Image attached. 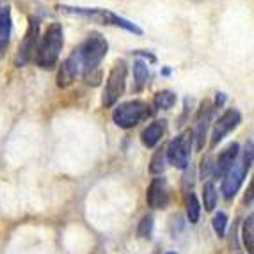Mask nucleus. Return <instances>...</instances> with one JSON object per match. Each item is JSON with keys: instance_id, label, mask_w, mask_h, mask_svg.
Returning <instances> with one entry per match:
<instances>
[{"instance_id": "nucleus-1", "label": "nucleus", "mask_w": 254, "mask_h": 254, "mask_svg": "<svg viewBox=\"0 0 254 254\" xmlns=\"http://www.w3.org/2000/svg\"><path fill=\"white\" fill-rule=\"evenodd\" d=\"M109 52V41L100 32H91L71 54L63 61L57 71V85L68 87L82 76L87 84H100V64Z\"/></svg>"}, {"instance_id": "nucleus-2", "label": "nucleus", "mask_w": 254, "mask_h": 254, "mask_svg": "<svg viewBox=\"0 0 254 254\" xmlns=\"http://www.w3.org/2000/svg\"><path fill=\"white\" fill-rule=\"evenodd\" d=\"M61 13L69 14V16H78V18H85V20L93 21V23H100V25H107V27H119V29L127 30L130 34L135 36H142V29H140L137 23L130 21L128 18L121 16V14L110 11V9H103V7H80V5H57Z\"/></svg>"}, {"instance_id": "nucleus-3", "label": "nucleus", "mask_w": 254, "mask_h": 254, "mask_svg": "<svg viewBox=\"0 0 254 254\" xmlns=\"http://www.w3.org/2000/svg\"><path fill=\"white\" fill-rule=\"evenodd\" d=\"M64 48V30L59 21H54L39 38L34 52V64L41 69H54L59 63L61 52Z\"/></svg>"}, {"instance_id": "nucleus-4", "label": "nucleus", "mask_w": 254, "mask_h": 254, "mask_svg": "<svg viewBox=\"0 0 254 254\" xmlns=\"http://www.w3.org/2000/svg\"><path fill=\"white\" fill-rule=\"evenodd\" d=\"M151 107L146 102H142V100H130V102L119 103L112 110V121L119 128H123V130H130V128L146 121L151 116Z\"/></svg>"}, {"instance_id": "nucleus-5", "label": "nucleus", "mask_w": 254, "mask_h": 254, "mask_svg": "<svg viewBox=\"0 0 254 254\" xmlns=\"http://www.w3.org/2000/svg\"><path fill=\"white\" fill-rule=\"evenodd\" d=\"M127 76H128V64L125 59H118L114 66L110 68L109 76L105 82V89H103L102 103L103 107H114L118 100L123 96L127 89Z\"/></svg>"}, {"instance_id": "nucleus-6", "label": "nucleus", "mask_w": 254, "mask_h": 254, "mask_svg": "<svg viewBox=\"0 0 254 254\" xmlns=\"http://www.w3.org/2000/svg\"><path fill=\"white\" fill-rule=\"evenodd\" d=\"M190 149H192V133L190 130L185 133H180L178 137H174L167 144L165 149V160L171 165H174L176 169L185 171L190 162Z\"/></svg>"}, {"instance_id": "nucleus-7", "label": "nucleus", "mask_w": 254, "mask_h": 254, "mask_svg": "<svg viewBox=\"0 0 254 254\" xmlns=\"http://www.w3.org/2000/svg\"><path fill=\"white\" fill-rule=\"evenodd\" d=\"M39 30H41V21H39L38 16H29V25H27L25 34H23V39L20 43V48H18V55H16V66L23 68L29 63H32L34 59V52L38 48L39 43Z\"/></svg>"}, {"instance_id": "nucleus-8", "label": "nucleus", "mask_w": 254, "mask_h": 254, "mask_svg": "<svg viewBox=\"0 0 254 254\" xmlns=\"http://www.w3.org/2000/svg\"><path fill=\"white\" fill-rule=\"evenodd\" d=\"M242 123V114L238 112L237 109H228L224 110L222 114H220V118L215 121V125H213V131H212V140H210V146L212 148H215L217 144H219L220 140L224 139L228 133H231V131L235 130V128L238 127V125Z\"/></svg>"}, {"instance_id": "nucleus-9", "label": "nucleus", "mask_w": 254, "mask_h": 254, "mask_svg": "<svg viewBox=\"0 0 254 254\" xmlns=\"http://www.w3.org/2000/svg\"><path fill=\"white\" fill-rule=\"evenodd\" d=\"M171 199V190L165 178H155L149 183L148 190H146V203L153 210H164L167 208Z\"/></svg>"}, {"instance_id": "nucleus-10", "label": "nucleus", "mask_w": 254, "mask_h": 254, "mask_svg": "<svg viewBox=\"0 0 254 254\" xmlns=\"http://www.w3.org/2000/svg\"><path fill=\"white\" fill-rule=\"evenodd\" d=\"M213 110H215V107H213L212 103L203 102L199 112L195 116V127L190 133H192V140H195V148L197 149H203V146H204L206 131H208V127H210V121H212Z\"/></svg>"}, {"instance_id": "nucleus-11", "label": "nucleus", "mask_w": 254, "mask_h": 254, "mask_svg": "<svg viewBox=\"0 0 254 254\" xmlns=\"http://www.w3.org/2000/svg\"><path fill=\"white\" fill-rule=\"evenodd\" d=\"M244 178H246V173L242 169V165L238 164V162H235V164L231 165V169L222 176V187H220V190H222L226 199L229 201L237 195V192L240 190Z\"/></svg>"}, {"instance_id": "nucleus-12", "label": "nucleus", "mask_w": 254, "mask_h": 254, "mask_svg": "<svg viewBox=\"0 0 254 254\" xmlns=\"http://www.w3.org/2000/svg\"><path fill=\"white\" fill-rule=\"evenodd\" d=\"M238 155H240V146L237 142H231V144L226 146L222 151L219 153V158H217L215 165H213V176L217 178H222L229 169H231V165L238 160Z\"/></svg>"}, {"instance_id": "nucleus-13", "label": "nucleus", "mask_w": 254, "mask_h": 254, "mask_svg": "<svg viewBox=\"0 0 254 254\" xmlns=\"http://www.w3.org/2000/svg\"><path fill=\"white\" fill-rule=\"evenodd\" d=\"M13 36V16H11V5L2 4L0 9V59L4 57L5 50L9 48Z\"/></svg>"}, {"instance_id": "nucleus-14", "label": "nucleus", "mask_w": 254, "mask_h": 254, "mask_svg": "<svg viewBox=\"0 0 254 254\" xmlns=\"http://www.w3.org/2000/svg\"><path fill=\"white\" fill-rule=\"evenodd\" d=\"M165 128H167V121H165V119H157V121H153L151 125H148V127L142 130V133H140L142 144H144L146 148H155L162 140V137H164Z\"/></svg>"}, {"instance_id": "nucleus-15", "label": "nucleus", "mask_w": 254, "mask_h": 254, "mask_svg": "<svg viewBox=\"0 0 254 254\" xmlns=\"http://www.w3.org/2000/svg\"><path fill=\"white\" fill-rule=\"evenodd\" d=\"M151 80V69H149V63L142 59L133 61V91L140 93L142 89H146Z\"/></svg>"}, {"instance_id": "nucleus-16", "label": "nucleus", "mask_w": 254, "mask_h": 254, "mask_svg": "<svg viewBox=\"0 0 254 254\" xmlns=\"http://www.w3.org/2000/svg\"><path fill=\"white\" fill-rule=\"evenodd\" d=\"M176 94L169 89H164V91H158L155 96H153V107L157 110H169L176 105Z\"/></svg>"}, {"instance_id": "nucleus-17", "label": "nucleus", "mask_w": 254, "mask_h": 254, "mask_svg": "<svg viewBox=\"0 0 254 254\" xmlns=\"http://www.w3.org/2000/svg\"><path fill=\"white\" fill-rule=\"evenodd\" d=\"M242 240L246 246L247 253L254 254V215H249L242 226Z\"/></svg>"}, {"instance_id": "nucleus-18", "label": "nucleus", "mask_w": 254, "mask_h": 254, "mask_svg": "<svg viewBox=\"0 0 254 254\" xmlns=\"http://www.w3.org/2000/svg\"><path fill=\"white\" fill-rule=\"evenodd\" d=\"M185 206H187V217L190 220V224H195L201 215V204L195 197L194 192H187L185 195Z\"/></svg>"}, {"instance_id": "nucleus-19", "label": "nucleus", "mask_w": 254, "mask_h": 254, "mask_svg": "<svg viewBox=\"0 0 254 254\" xmlns=\"http://www.w3.org/2000/svg\"><path fill=\"white\" fill-rule=\"evenodd\" d=\"M217 199H219V192H217L215 185L212 182H208L203 187V201H204V210L206 212H213L217 206Z\"/></svg>"}, {"instance_id": "nucleus-20", "label": "nucleus", "mask_w": 254, "mask_h": 254, "mask_svg": "<svg viewBox=\"0 0 254 254\" xmlns=\"http://www.w3.org/2000/svg\"><path fill=\"white\" fill-rule=\"evenodd\" d=\"M165 171V151L158 149L151 158V164H149V173L151 174H162Z\"/></svg>"}, {"instance_id": "nucleus-21", "label": "nucleus", "mask_w": 254, "mask_h": 254, "mask_svg": "<svg viewBox=\"0 0 254 254\" xmlns=\"http://www.w3.org/2000/svg\"><path fill=\"white\" fill-rule=\"evenodd\" d=\"M212 226H213V231L217 233V237L222 238L226 233V226H228V215L224 212H219L213 215L212 220Z\"/></svg>"}, {"instance_id": "nucleus-22", "label": "nucleus", "mask_w": 254, "mask_h": 254, "mask_svg": "<svg viewBox=\"0 0 254 254\" xmlns=\"http://www.w3.org/2000/svg\"><path fill=\"white\" fill-rule=\"evenodd\" d=\"M137 235L140 238H151L153 235V215H144L140 219L139 228H137Z\"/></svg>"}, {"instance_id": "nucleus-23", "label": "nucleus", "mask_w": 254, "mask_h": 254, "mask_svg": "<svg viewBox=\"0 0 254 254\" xmlns=\"http://www.w3.org/2000/svg\"><path fill=\"white\" fill-rule=\"evenodd\" d=\"M242 169H244V173H249L251 167H253V140H247L246 144V149H244V157H242Z\"/></svg>"}, {"instance_id": "nucleus-24", "label": "nucleus", "mask_w": 254, "mask_h": 254, "mask_svg": "<svg viewBox=\"0 0 254 254\" xmlns=\"http://www.w3.org/2000/svg\"><path fill=\"white\" fill-rule=\"evenodd\" d=\"M210 174H213V165H212L210 157H208V158H204V160L201 162V178L206 180Z\"/></svg>"}, {"instance_id": "nucleus-25", "label": "nucleus", "mask_w": 254, "mask_h": 254, "mask_svg": "<svg viewBox=\"0 0 254 254\" xmlns=\"http://www.w3.org/2000/svg\"><path fill=\"white\" fill-rule=\"evenodd\" d=\"M131 54L135 55L137 59H142L146 61V63H157V57L151 54V52H146V50H135V52H131Z\"/></svg>"}, {"instance_id": "nucleus-26", "label": "nucleus", "mask_w": 254, "mask_h": 254, "mask_svg": "<svg viewBox=\"0 0 254 254\" xmlns=\"http://www.w3.org/2000/svg\"><path fill=\"white\" fill-rule=\"evenodd\" d=\"M251 201H253V183L249 185V192L246 195V203H251Z\"/></svg>"}, {"instance_id": "nucleus-27", "label": "nucleus", "mask_w": 254, "mask_h": 254, "mask_svg": "<svg viewBox=\"0 0 254 254\" xmlns=\"http://www.w3.org/2000/svg\"><path fill=\"white\" fill-rule=\"evenodd\" d=\"M171 73H173V71H171L169 66H164V68H162V75H164V76H169Z\"/></svg>"}, {"instance_id": "nucleus-28", "label": "nucleus", "mask_w": 254, "mask_h": 254, "mask_svg": "<svg viewBox=\"0 0 254 254\" xmlns=\"http://www.w3.org/2000/svg\"><path fill=\"white\" fill-rule=\"evenodd\" d=\"M0 9H2V0H0Z\"/></svg>"}, {"instance_id": "nucleus-29", "label": "nucleus", "mask_w": 254, "mask_h": 254, "mask_svg": "<svg viewBox=\"0 0 254 254\" xmlns=\"http://www.w3.org/2000/svg\"><path fill=\"white\" fill-rule=\"evenodd\" d=\"M167 254H176V253H167Z\"/></svg>"}]
</instances>
